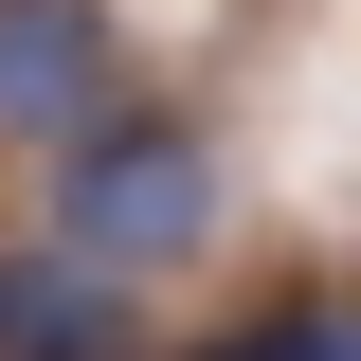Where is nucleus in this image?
<instances>
[{
    "instance_id": "1",
    "label": "nucleus",
    "mask_w": 361,
    "mask_h": 361,
    "mask_svg": "<svg viewBox=\"0 0 361 361\" xmlns=\"http://www.w3.org/2000/svg\"><path fill=\"white\" fill-rule=\"evenodd\" d=\"M217 217H235V180H217V127L180 90H127L109 127H73L37 163V235L90 253V271H127V289H163L180 253H217Z\"/></svg>"
},
{
    "instance_id": "2",
    "label": "nucleus",
    "mask_w": 361,
    "mask_h": 361,
    "mask_svg": "<svg viewBox=\"0 0 361 361\" xmlns=\"http://www.w3.org/2000/svg\"><path fill=\"white\" fill-rule=\"evenodd\" d=\"M127 109V18L109 0H0V163H54Z\"/></svg>"
},
{
    "instance_id": "3",
    "label": "nucleus",
    "mask_w": 361,
    "mask_h": 361,
    "mask_svg": "<svg viewBox=\"0 0 361 361\" xmlns=\"http://www.w3.org/2000/svg\"><path fill=\"white\" fill-rule=\"evenodd\" d=\"M0 361H163L145 343V289L127 271H90V253H0Z\"/></svg>"
},
{
    "instance_id": "4",
    "label": "nucleus",
    "mask_w": 361,
    "mask_h": 361,
    "mask_svg": "<svg viewBox=\"0 0 361 361\" xmlns=\"http://www.w3.org/2000/svg\"><path fill=\"white\" fill-rule=\"evenodd\" d=\"M163 361H361V289H271L235 325H180Z\"/></svg>"
}]
</instances>
